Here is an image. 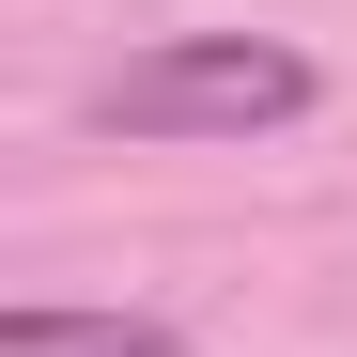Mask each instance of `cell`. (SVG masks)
<instances>
[{"label": "cell", "mask_w": 357, "mask_h": 357, "mask_svg": "<svg viewBox=\"0 0 357 357\" xmlns=\"http://www.w3.org/2000/svg\"><path fill=\"white\" fill-rule=\"evenodd\" d=\"M0 357H202L187 326H155V311H78V295H16L0 311Z\"/></svg>", "instance_id": "2"}, {"label": "cell", "mask_w": 357, "mask_h": 357, "mask_svg": "<svg viewBox=\"0 0 357 357\" xmlns=\"http://www.w3.org/2000/svg\"><path fill=\"white\" fill-rule=\"evenodd\" d=\"M311 109H326V63L295 31H155L78 93V125L93 140H280Z\"/></svg>", "instance_id": "1"}]
</instances>
